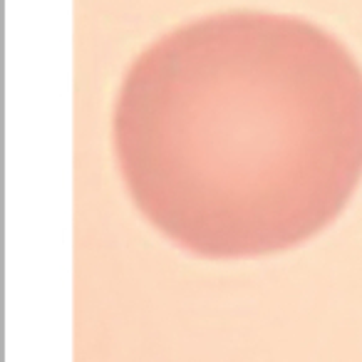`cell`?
Segmentation results:
<instances>
[{"label": "cell", "instance_id": "1", "mask_svg": "<svg viewBox=\"0 0 362 362\" xmlns=\"http://www.w3.org/2000/svg\"><path fill=\"white\" fill-rule=\"evenodd\" d=\"M122 166L184 238L248 246L313 226L362 169V67L322 28L238 11L151 42L115 107Z\"/></svg>", "mask_w": 362, "mask_h": 362}]
</instances>
